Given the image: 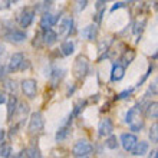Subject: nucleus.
Wrapping results in <instances>:
<instances>
[{"mask_svg":"<svg viewBox=\"0 0 158 158\" xmlns=\"http://www.w3.org/2000/svg\"><path fill=\"white\" fill-rule=\"evenodd\" d=\"M92 150H94V147L91 145V142H88L86 139H79L72 148V154L76 158H85L91 154Z\"/></svg>","mask_w":158,"mask_h":158,"instance_id":"obj_1","label":"nucleus"},{"mask_svg":"<svg viewBox=\"0 0 158 158\" xmlns=\"http://www.w3.org/2000/svg\"><path fill=\"white\" fill-rule=\"evenodd\" d=\"M88 71H89V62L85 56H78L73 63V75L76 76L78 79H83L86 76Z\"/></svg>","mask_w":158,"mask_h":158,"instance_id":"obj_2","label":"nucleus"},{"mask_svg":"<svg viewBox=\"0 0 158 158\" xmlns=\"http://www.w3.org/2000/svg\"><path fill=\"white\" fill-rule=\"evenodd\" d=\"M43 127H45V119H43V115H42V112H39V111L33 112L32 115H30L29 127H27L29 132L30 134L40 132L42 129H43Z\"/></svg>","mask_w":158,"mask_h":158,"instance_id":"obj_3","label":"nucleus"},{"mask_svg":"<svg viewBox=\"0 0 158 158\" xmlns=\"http://www.w3.org/2000/svg\"><path fill=\"white\" fill-rule=\"evenodd\" d=\"M22 91H23L25 96H27L29 99H33L36 96V92H38V82L30 78L22 81Z\"/></svg>","mask_w":158,"mask_h":158,"instance_id":"obj_4","label":"nucleus"},{"mask_svg":"<svg viewBox=\"0 0 158 158\" xmlns=\"http://www.w3.org/2000/svg\"><path fill=\"white\" fill-rule=\"evenodd\" d=\"M23 62H25V56H23V53H20V52L13 53L12 56H10V60H9L7 72L13 73V72H16V71H20L22 63Z\"/></svg>","mask_w":158,"mask_h":158,"instance_id":"obj_5","label":"nucleus"},{"mask_svg":"<svg viewBox=\"0 0 158 158\" xmlns=\"http://www.w3.org/2000/svg\"><path fill=\"white\" fill-rule=\"evenodd\" d=\"M33 19H35V10L30 7H25L23 12L20 13V16H19V23H20L22 27H29L32 25Z\"/></svg>","mask_w":158,"mask_h":158,"instance_id":"obj_6","label":"nucleus"},{"mask_svg":"<svg viewBox=\"0 0 158 158\" xmlns=\"http://www.w3.org/2000/svg\"><path fill=\"white\" fill-rule=\"evenodd\" d=\"M114 132V124L112 121L109 119V118H105L99 122L98 125V134H99V137H109V135H112Z\"/></svg>","mask_w":158,"mask_h":158,"instance_id":"obj_7","label":"nucleus"},{"mask_svg":"<svg viewBox=\"0 0 158 158\" xmlns=\"http://www.w3.org/2000/svg\"><path fill=\"white\" fill-rule=\"evenodd\" d=\"M138 138L134 134H122L121 135V145L125 151H132L134 147L137 145Z\"/></svg>","mask_w":158,"mask_h":158,"instance_id":"obj_8","label":"nucleus"},{"mask_svg":"<svg viewBox=\"0 0 158 158\" xmlns=\"http://www.w3.org/2000/svg\"><path fill=\"white\" fill-rule=\"evenodd\" d=\"M6 40L9 42H13V43H20V42H25L26 38H27V35H26V32H23V30H9L7 33H4L3 36Z\"/></svg>","mask_w":158,"mask_h":158,"instance_id":"obj_9","label":"nucleus"},{"mask_svg":"<svg viewBox=\"0 0 158 158\" xmlns=\"http://www.w3.org/2000/svg\"><path fill=\"white\" fill-rule=\"evenodd\" d=\"M56 22H58V16H55L52 13H43L40 17V27L43 30H48L50 29L53 25H56Z\"/></svg>","mask_w":158,"mask_h":158,"instance_id":"obj_10","label":"nucleus"},{"mask_svg":"<svg viewBox=\"0 0 158 158\" xmlns=\"http://www.w3.org/2000/svg\"><path fill=\"white\" fill-rule=\"evenodd\" d=\"M124 75H125V68L122 65H119V63H115L112 66V72H111V81L118 82V81L124 78Z\"/></svg>","mask_w":158,"mask_h":158,"instance_id":"obj_11","label":"nucleus"},{"mask_svg":"<svg viewBox=\"0 0 158 158\" xmlns=\"http://www.w3.org/2000/svg\"><path fill=\"white\" fill-rule=\"evenodd\" d=\"M98 36V27L95 25H89L86 27H83L82 30V38L86 40H95Z\"/></svg>","mask_w":158,"mask_h":158,"instance_id":"obj_12","label":"nucleus"},{"mask_svg":"<svg viewBox=\"0 0 158 158\" xmlns=\"http://www.w3.org/2000/svg\"><path fill=\"white\" fill-rule=\"evenodd\" d=\"M17 109V96L16 95H10L7 98V119L10 121L15 115Z\"/></svg>","mask_w":158,"mask_h":158,"instance_id":"obj_13","label":"nucleus"},{"mask_svg":"<svg viewBox=\"0 0 158 158\" xmlns=\"http://www.w3.org/2000/svg\"><path fill=\"white\" fill-rule=\"evenodd\" d=\"M42 40H43V43L48 46L53 45L55 42L58 40V33L55 32V30L52 29H48V30H43V36H42Z\"/></svg>","mask_w":158,"mask_h":158,"instance_id":"obj_14","label":"nucleus"},{"mask_svg":"<svg viewBox=\"0 0 158 158\" xmlns=\"http://www.w3.org/2000/svg\"><path fill=\"white\" fill-rule=\"evenodd\" d=\"M63 76H65V71L59 69V68H55L53 71H52V73H50V83H52V86L53 88L58 86Z\"/></svg>","mask_w":158,"mask_h":158,"instance_id":"obj_15","label":"nucleus"},{"mask_svg":"<svg viewBox=\"0 0 158 158\" xmlns=\"http://www.w3.org/2000/svg\"><path fill=\"white\" fill-rule=\"evenodd\" d=\"M147 151H148V142L139 141V142H137V145L134 147V150L131 151V152H132V155H135V157H142V155L147 154Z\"/></svg>","mask_w":158,"mask_h":158,"instance_id":"obj_16","label":"nucleus"},{"mask_svg":"<svg viewBox=\"0 0 158 158\" xmlns=\"http://www.w3.org/2000/svg\"><path fill=\"white\" fill-rule=\"evenodd\" d=\"M60 52H62V55H65V56L72 55L75 52V43L72 40H65L62 45H60Z\"/></svg>","mask_w":158,"mask_h":158,"instance_id":"obj_17","label":"nucleus"},{"mask_svg":"<svg viewBox=\"0 0 158 158\" xmlns=\"http://www.w3.org/2000/svg\"><path fill=\"white\" fill-rule=\"evenodd\" d=\"M145 115L148 118H158V102H150L147 105Z\"/></svg>","mask_w":158,"mask_h":158,"instance_id":"obj_18","label":"nucleus"},{"mask_svg":"<svg viewBox=\"0 0 158 158\" xmlns=\"http://www.w3.org/2000/svg\"><path fill=\"white\" fill-rule=\"evenodd\" d=\"M69 124H65V125H62L60 128L58 129V132H56V137H55V139L58 142H60V141H63L65 138L69 135Z\"/></svg>","mask_w":158,"mask_h":158,"instance_id":"obj_19","label":"nucleus"},{"mask_svg":"<svg viewBox=\"0 0 158 158\" xmlns=\"http://www.w3.org/2000/svg\"><path fill=\"white\" fill-rule=\"evenodd\" d=\"M72 26H73V20H72V19H65V20L60 23V27H59V35L69 33V32L72 30Z\"/></svg>","mask_w":158,"mask_h":158,"instance_id":"obj_20","label":"nucleus"},{"mask_svg":"<svg viewBox=\"0 0 158 158\" xmlns=\"http://www.w3.org/2000/svg\"><path fill=\"white\" fill-rule=\"evenodd\" d=\"M148 138H150L151 142H158V122H154V124L150 127Z\"/></svg>","mask_w":158,"mask_h":158,"instance_id":"obj_21","label":"nucleus"},{"mask_svg":"<svg viewBox=\"0 0 158 158\" xmlns=\"http://www.w3.org/2000/svg\"><path fill=\"white\" fill-rule=\"evenodd\" d=\"M105 145L108 147L109 150H117L118 147H119V142H118L115 135H109V137L106 138V141H105Z\"/></svg>","mask_w":158,"mask_h":158,"instance_id":"obj_22","label":"nucleus"},{"mask_svg":"<svg viewBox=\"0 0 158 158\" xmlns=\"http://www.w3.org/2000/svg\"><path fill=\"white\" fill-rule=\"evenodd\" d=\"M10 154H12V145L10 144H2V147H0V157L9 158Z\"/></svg>","mask_w":158,"mask_h":158,"instance_id":"obj_23","label":"nucleus"},{"mask_svg":"<svg viewBox=\"0 0 158 158\" xmlns=\"http://www.w3.org/2000/svg\"><path fill=\"white\" fill-rule=\"evenodd\" d=\"M52 2H42V3H39L36 7H35V10H38V12H45L48 13V10H49V7L52 6Z\"/></svg>","mask_w":158,"mask_h":158,"instance_id":"obj_24","label":"nucleus"},{"mask_svg":"<svg viewBox=\"0 0 158 158\" xmlns=\"http://www.w3.org/2000/svg\"><path fill=\"white\" fill-rule=\"evenodd\" d=\"M52 155H53V158H66L68 157V152L66 150H62V148H56V150L52 151Z\"/></svg>","mask_w":158,"mask_h":158,"instance_id":"obj_25","label":"nucleus"},{"mask_svg":"<svg viewBox=\"0 0 158 158\" xmlns=\"http://www.w3.org/2000/svg\"><path fill=\"white\" fill-rule=\"evenodd\" d=\"M144 26H145V19H142L141 22L138 20L137 23H135V27H134V33L135 35H139L144 30Z\"/></svg>","mask_w":158,"mask_h":158,"instance_id":"obj_26","label":"nucleus"},{"mask_svg":"<svg viewBox=\"0 0 158 158\" xmlns=\"http://www.w3.org/2000/svg\"><path fill=\"white\" fill-rule=\"evenodd\" d=\"M142 127H144V119H139V121H137V122H134L132 125H129V128H131V131H135V132H138V131H141Z\"/></svg>","mask_w":158,"mask_h":158,"instance_id":"obj_27","label":"nucleus"},{"mask_svg":"<svg viewBox=\"0 0 158 158\" xmlns=\"http://www.w3.org/2000/svg\"><path fill=\"white\" fill-rule=\"evenodd\" d=\"M148 92L154 94V95H158V78L154 79L152 82L150 83V88H148Z\"/></svg>","mask_w":158,"mask_h":158,"instance_id":"obj_28","label":"nucleus"},{"mask_svg":"<svg viewBox=\"0 0 158 158\" xmlns=\"http://www.w3.org/2000/svg\"><path fill=\"white\" fill-rule=\"evenodd\" d=\"M135 58V53H134L132 50H128V52H125V55H124V63L125 65H129L131 63V60Z\"/></svg>","mask_w":158,"mask_h":158,"instance_id":"obj_29","label":"nucleus"},{"mask_svg":"<svg viewBox=\"0 0 158 158\" xmlns=\"http://www.w3.org/2000/svg\"><path fill=\"white\" fill-rule=\"evenodd\" d=\"M134 92V88H131V89H127V91H124V92H121L119 95L117 96L118 99H122V98H127V96H129L131 94Z\"/></svg>","mask_w":158,"mask_h":158,"instance_id":"obj_30","label":"nucleus"},{"mask_svg":"<svg viewBox=\"0 0 158 158\" xmlns=\"http://www.w3.org/2000/svg\"><path fill=\"white\" fill-rule=\"evenodd\" d=\"M128 3H125V2H118V3H115L112 6V9H111V12H115L117 9H121V7H125Z\"/></svg>","mask_w":158,"mask_h":158,"instance_id":"obj_31","label":"nucleus"},{"mask_svg":"<svg viewBox=\"0 0 158 158\" xmlns=\"http://www.w3.org/2000/svg\"><path fill=\"white\" fill-rule=\"evenodd\" d=\"M151 71H152V66H150V68H148V71H147V73H145V75H144V76H142V79H141V81H139V82H138V86H141L142 83H144V81H145V79L148 78V75H150V73H151Z\"/></svg>","mask_w":158,"mask_h":158,"instance_id":"obj_32","label":"nucleus"},{"mask_svg":"<svg viewBox=\"0 0 158 158\" xmlns=\"http://www.w3.org/2000/svg\"><path fill=\"white\" fill-rule=\"evenodd\" d=\"M6 85H7V88L10 91H16V81H7Z\"/></svg>","mask_w":158,"mask_h":158,"instance_id":"obj_33","label":"nucleus"},{"mask_svg":"<svg viewBox=\"0 0 158 158\" xmlns=\"http://www.w3.org/2000/svg\"><path fill=\"white\" fill-rule=\"evenodd\" d=\"M88 6V2L86 0H83V2H78V10L81 12V10H83V9Z\"/></svg>","mask_w":158,"mask_h":158,"instance_id":"obj_34","label":"nucleus"},{"mask_svg":"<svg viewBox=\"0 0 158 158\" xmlns=\"http://www.w3.org/2000/svg\"><path fill=\"white\" fill-rule=\"evenodd\" d=\"M6 101H7V96H6V94H4V92L2 91V89H0V105L4 104Z\"/></svg>","mask_w":158,"mask_h":158,"instance_id":"obj_35","label":"nucleus"},{"mask_svg":"<svg viewBox=\"0 0 158 158\" xmlns=\"http://www.w3.org/2000/svg\"><path fill=\"white\" fill-rule=\"evenodd\" d=\"M4 137H6V132H4V129H0V144L3 142Z\"/></svg>","mask_w":158,"mask_h":158,"instance_id":"obj_36","label":"nucleus"},{"mask_svg":"<svg viewBox=\"0 0 158 158\" xmlns=\"http://www.w3.org/2000/svg\"><path fill=\"white\" fill-rule=\"evenodd\" d=\"M4 71H6V69H4V66L2 65V63H0V79L4 76Z\"/></svg>","mask_w":158,"mask_h":158,"instance_id":"obj_37","label":"nucleus"},{"mask_svg":"<svg viewBox=\"0 0 158 158\" xmlns=\"http://www.w3.org/2000/svg\"><path fill=\"white\" fill-rule=\"evenodd\" d=\"M150 158H158V151H154L152 154H151V157Z\"/></svg>","mask_w":158,"mask_h":158,"instance_id":"obj_38","label":"nucleus"},{"mask_svg":"<svg viewBox=\"0 0 158 158\" xmlns=\"http://www.w3.org/2000/svg\"><path fill=\"white\" fill-rule=\"evenodd\" d=\"M85 158H88V157H85Z\"/></svg>","mask_w":158,"mask_h":158,"instance_id":"obj_39","label":"nucleus"}]
</instances>
